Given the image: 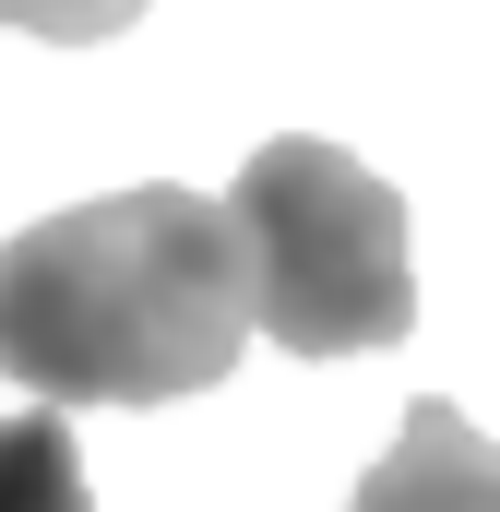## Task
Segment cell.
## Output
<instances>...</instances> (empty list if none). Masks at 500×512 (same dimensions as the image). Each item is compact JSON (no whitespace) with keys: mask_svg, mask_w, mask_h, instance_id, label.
Listing matches in <instances>:
<instances>
[{"mask_svg":"<svg viewBox=\"0 0 500 512\" xmlns=\"http://www.w3.org/2000/svg\"><path fill=\"white\" fill-rule=\"evenodd\" d=\"M250 346L239 215L143 179L0 239V370L48 405H179Z\"/></svg>","mask_w":500,"mask_h":512,"instance_id":"6da1fadb","label":"cell"},{"mask_svg":"<svg viewBox=\"0 0 500 512\" xmlns=\"http://www.w3.org/2000/svg\"><path fill=\"white\" fill-rule=\"evenodd\" d=\"M250 251V334L286 358H370L417 334V262H405V191L322 131L262 143L227 191Z\"/></svg>","mask_w":500,"mask_h":512,"instance_id":"7a4b0ae2","label":"cell"},{"mask_svg":"<svg viewBox=\"0 0 500 512\" xmlns=\"http://www.w3.org/2000/svg\"><path fill=\"white\" fill-rule=\"evenodd\" d=\"M346 512H500V441L465 417V405L417 393L405 429H393V453L358 477Z\"/></svg>","mask_w":500,"mask_h":512,"instance_id":"3957f363","label":"cell"},{"mask_svg":"<svg viewBox=\"0 0 500 512\" xmlns=\"http://www.w3.org/2000/svg\"><path fill=\"white\" fill-rule=\"evenodd\" d=\"M0 512H96L84 453H72V417H60V405L0 417Z\"/></svg>","mask_w":500,"mask_h":512,"instance_id":"277c9868","label":"cell"}]
</instances>
